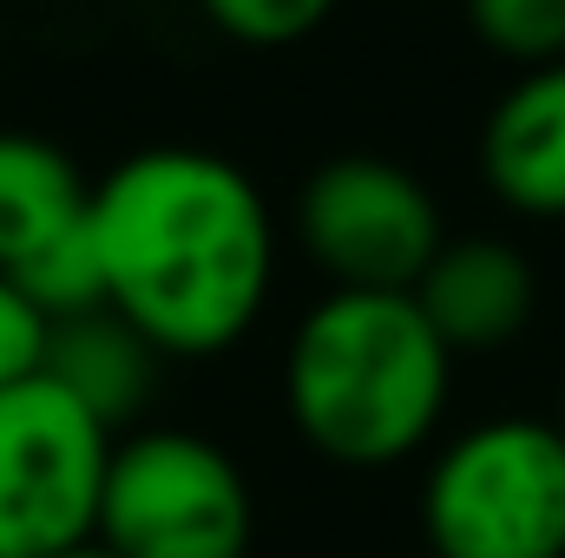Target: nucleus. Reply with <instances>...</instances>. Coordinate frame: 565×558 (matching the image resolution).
I'll list each match as a JSON object with an SVG mask.
<instances>
[{"label": "nucleus", "mask_w": 565, "mask_h": 558, "mask_svg": "<svg viewBox=\"0 0 565 558\" xmlns=\"http://www.w3.org/2000/svg\"><path fill=\"white\" fill-rule=\"evenodd\" d=\"M106 309L171 362L237 348L277 282V224L244 164L198 144H151L86 197Z\"/></svg>", "instance_id": "obj_1"}, {"label": "nucleus", "mask_w": 565, "mask_h": 558, "mask_svg": "<svg viewBox=\"0 0 565 558\" xmlns=\"http://www.w3.org/2000/svg\"><path fill=\"white\" fill-rule=\"evenodd\" d=\"M454 355L415 289H329L289 335L282 408L329 466L382 473L422 453L447 415Z\"/></svg>", "instance_id": "obj_2"}, {"label": "nucleus", "mask_w": 565, "mask_h": 558, "mask_svg": "<svg viewBox=\"0 0 565 558\" xmlns=\"http://www.w3.org/2000/svg\"><path fill=\"white\" fill-rule=\"evenodd\" d=\"M434 558H565V433L553 420H480L454 433L422 486Z\"/></svg>", "instance_id": "obj_3"}, {"label": "nucleus", "mask_w": 565, "mask_h": 558, "mask_svg": "<svg viewBox=\"0 0 565 558\" xmlns=\"http://www.w3.org/2000/svg\"><path fill=\"white\" fill-rule=\"evenodd\" d=\"M250 533V480L217 440L191 427H139L113 440L93 526L113 558H244Z\"/></svg>", "instance_id": "obj_4"}, {"label": "nucleus", "mask_w": 565, "mask_h": 558, "mask_svg": "<svg viewBox=\"0 0 565 558\" xmlns=\"http://www.w3.org/2000/svg\"><path fill=\"white\" fill-rule=\"evenodd\" d=\"M113 427L86 415L46 368L0 388V558L93 546Z\"/></svg>", "instance_id": "obj_5"}, {"label": "nucleus", "mask_w": 565, "mask_h": 558, "mask_svg": "<svg viewBox=\"0 0 565 558\" xmlns=\"http://www.w3.org/2000/svg\"><path fill=\"white\" fill-rule=\"evenodd\" d=\"M296 244L335 289H415L447 244L440 204L395 158H329L296 197Z\"/></svg>", "instance_id": "obj_6"}, {"label": "nucleus", "mask_w": 565, "mask_h": 558, "mask_svg": "<svg viewBox=\"0 0 565 558\" xmlns=\"http://www.w3.org/2000/svg\"><path fill=\"white\" fill-rule=\"evenodd\" d=\"M415 302L447 342V355H493L526 335L540 309V277L507 237H447L415 282Z\"/></svg>", "instance_id": "obj_7"}, {"label": "nucleus", "mask_w": 565, "mask_h": 558, "mask_svg": "<svg viewBox=\"0 0 565 558\" xmlns=\"http://www.w3.org/2000/svg\"><path fill=\"white\" fill-rule=\"evenodd\" d=\"M480 178L487 191L540 224L565 217V60L526 66L480 126Z\"/></svg>", "instance_id": "obj_8"}, {"label": "nucleus", "mask_w": 565, "mask_h": 558, "mask_svg": "<svg viewBox=\"0 0 565 558\" xmlns=\"http://www.w3.org/2000/svg\"><path fill=\"white\" fill-rule=\"evenodd\" d=\"M158 362H164V355L145 342L126 315H113V309L66 315V322H53V335H46V375H53L86 415L106 420L113 433L151 401Z\"/></svg>", "instance_id": "obj_9"}, {"label": "nucleus", "mask_w": 565, "mask_h": 558, "mask_svg": "<svg viewBox=\"0 0 565 558\" xmlns=\"http://www.w3.org/2000/svg\"><path fill=\"white\" fill-rule=\"evenodd\" d=\"M93 184L53 139L33 132H0V270L13 277L33 250L86 224Z\"/></svg>", "instance_id": "obj_10"}, {"label": "nucleus", "mask_w": 565, "mask_h": 558, "mask_svg": "<svg viewBox=\"0 0 565 558\" xmlns=\"http://www.w3.org/2000/svg\"><path fill=\"white\" fill-rule=\"evenodd\" d=\"M13 282L33 296V309L46 322H66V315H93L106 309V277H99V250H93V230L73 224L66 237H53L46 250H33Z\"/></svg>", "instance_id": "obj_11"}, {"label": "nucleus", "mask_w": 565, "mask_h": 558, "mask_svg": "<svg viewBox=\"0 0 565 558\" xmlns=\"http://www.w3.org/2000/svg\"><path fill=\"white\" fill-rule=\"evenodd\" d=\"M467 20L513 66L565 60V0H467Z\"/></svg>", "instance_id": "obj_12"}, {"label": "nucleus", "mask_w": 565, "mask_h": 558, "mask_svg": "<svg viewBox=\"0 0 565 558\" xmlns=\"http://www.w3.org/2000/svg\"><path fill=\"white\" fill-rule=\"evenodd\" d=\"M198 7L237 46H296L335 13V0H198Z\"/></svg>", "instance_id": "obj_13"}, {"label": "nucleus", "mask_w": 565, "mask_h": 558, "mask_svg": "<svg viewBox=\"0 0 565 558\" xmlns=\"http://www.w3.org/2000/svg\"><path fill=\"white\" fill-rule=\"evenodd\" d=\"M46 335H53V322L33 309V296L20 282L0 270V388H13V382L46 368Z\"/></svg>", "instance_id": "obj_14"}, {"label": "nucleus", "mask_w": 565, "mask_h": 558, "mask_svg": "<svg viewBox=\"0 0 565 558\" xmlns=\"http://www.w3.org/2000/svg\"><path fill=\"white\" fill-rule=\"evenodd\" d=\"M60 558H113V552H106V546L93 539V546H73V552H60Z\"/></svg>", "instance_id": "obj_15"}, {"label": "nucleus", "mask_w": 565, "mask_h": 558, "mask_svg": "<svg viewBox=\"0 0 565 558\" xmlns=\"http://www.w3.org/2000/svg\"><path fill=\"white\" fill-rule=\"evenodd\" d=\"M553 427H559V433H565V388H559V420H553Z\"/></svg>", "instance_id": "obj_16"}]
</instances>
